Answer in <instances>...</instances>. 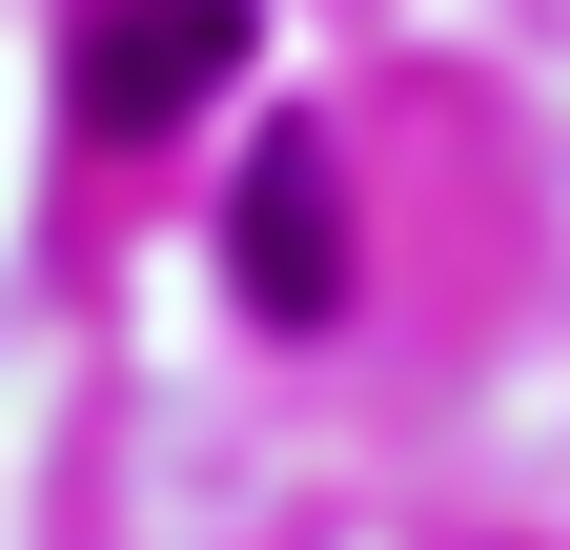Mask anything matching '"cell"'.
Listing matches in <instances>:
<instances>
[{"mask_svg": "<svg viewBox=\"0 0 570 550\" xmlns=\"http://www.w3.org/2000/svg\"><path fill=\"white\" fill-rule=\"evenodd\" d=\"M225 286H245L265 326H326V306H346V164H326V122H285V144L245 164V204H225Z\"/></svg>", "mask_w": 570, "mask_h": 550, "instance_id": "6da1fadb", "label": "cell"}, {"mask_svg": "<svg viewBox=\"0 0 570 550\" xmlns=\"http://www.w3.org/2000/svg\"><path fill=\"white\" fill-rule=\"evenodd\" d=\"M225 61H245V0H82V122H102V144L184 122Z\"/></svg>", "mask_w": 570, "mask_h": 550, "instance_id": "7a4b0ae2", "label": "cell"}]
</instances>
